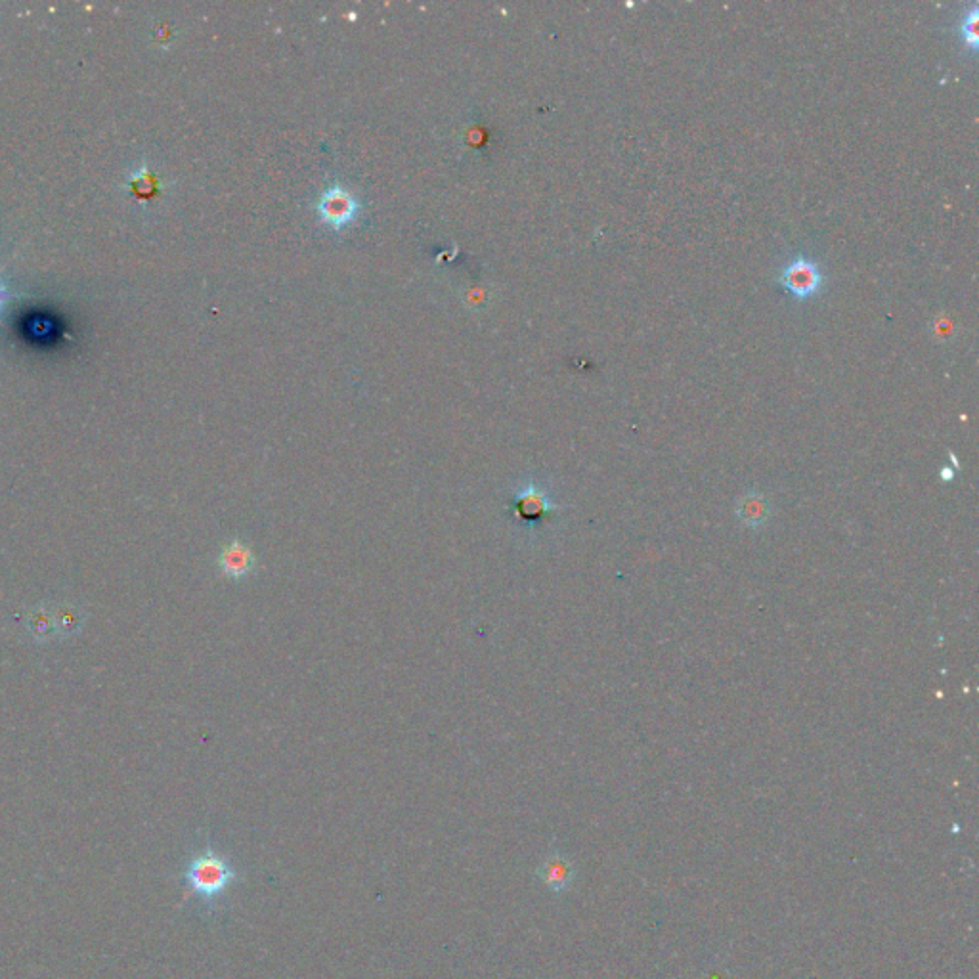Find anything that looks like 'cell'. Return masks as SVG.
<instances>
[{
  "instance_id": "cell-1",
  "label": "cell",
  "mask_w": 979,
  "mask_h": 979,
  "mask_svg": "<svg viewBox=\"0 0 979 979\" xmlns=\"http://www.w3.org/2000/svg\"><path fill=\"white\" fill-rule=\"evenodd\" d=\"M241 872L232 857L218 851L209 840L194 849L182 869V886L186 903L190 897H196L201 905V914L211 916L217 913L220 901L230 892L234 884L241 882Z\"/></svg>"
},
{
  "instance_id": "cell-2",
  "label": "cell",
  "mask_w": 979,
  "mask_h": 979,
  "mask_svg": "<svg viewBox=\"0 0 979 979\" xmlns=\"http://www.w3.org/2000/svg\"><path fill=\"white\" fill-rule=\"evenodd\" d=\"M557 503L544 480L536 475H523L513 480L503 492L501 515L524 540L538 536L555 517Z\"/></svg>"
},
{
  "instance_id": "cell-3",
  "label": "cell",
  "mask_w": 979,
  "mask_h": 979,
  "mask_svg": "<svg viewBox=\"0 0 979 979\" xmlns=\"http://www.w3.org/2000/svg\"><path fill=\"white\" fill-rule=\"evenodd\" d=\"M777 282L794 299L807 301L823 289V272H821V266L813 259L796 257L794 261H790L784 266Z\"/></svg>"
},
{
  "instance_id": "cell-4",
  "label": "cell",
  "mask_w": 979,
  "mask_h": 979,
  "mask_svg": "<svg viewBox=\"0 0 979 979\" xmlns=\"http://www.w3.org/2000/svg\"><path fill=\"white\" fill-rule=\"evenodd\" d=\"M259 559L255 547L241 540L240 536L220 547L217 555L218 572L232 582H245L255 576Z\"/></svg>"
},
{
  "instance_id": "cell-5",
  "label": "cell",
  "mask_w": 979,
  "mask_h": 979,
  "mask_svg": "<svg viewBox=\"0 0 979 979\" xmlns=\"http://www.w3.org/2000/svg\"><path fill=\"white\" fill-rule=\"evenodd\" d=\"M536 874L549 892L563 895L572 888L576 880V867L565 853H561L559 849H551L542 859Z\"/></svg>"
},
{
  "instance_id": "cell-6",
  "label": "cell",
  "mask_w": 979,
  "mask_h": 979,
  "mask_svg": "<svg viewBox=\"0 0 979 979\" xmlns=\"http://www.w3.org/2000/svg\"><path fill=\"white\" fill-rule=\"evenodd\" d=\"M320 213L333 226H343L356 213V201L352 199L347 190L343 188H333L320 201Z\"/></svg>"
},
{
  "instance_id": "cell-7",
  "label": "cell",
  "mask_w": 979,
  "mask_h": 979,
  "mask_svg": "<svg viewBox=\"0 0 979 979\" xmlns=\"http://www.w3.org/2000/svg\"><path fill=\"white\" fill-rule=\"evenodd\" d=\"M127 188L131 190L134 197H138V201H148V199L157 196L159 180L146 167H142L140 171H136L131 176V180L127 182Z\"/></svg>"
},
{
  "instance_id": "cell-8",
  "label": "cell",
  "mask_w": 979,
  "mask_h": 979,
  "mask_svg": "<svg viewBox=\"0 0 979 979\" xmlns=\"http://www.w3.org/2000/svg\"><path fill=\"white\" fill-rule=\"evenodd\" d=\"M27 628L33 639L44 641L52 631L56 630V616L48 609L37 607L29 616Z\"/></svg>"
},
{
  "instance_id": "cell-9",
  "label": "cell",
  "mask_w": 979,
  "mask_h": 979,
  "mask_svg": "<svg viewBox=\"0 0 979 979\" xmlns=\"http://www.w3.org/2000/svg\"><path fill=\"white\" fill-rule=\"evenodd\" d=\"M958 35H960V41L966 48H970L972 52L978 50V6L976 4L972 6V10L968 14H964L960 27H958Z\"/></svg>"
},
{
  "instance_id": "cell-10",
  "label": "cell",
  "mask_w": 979,
  "mask_h": 979,
  "mask_svg": "<svg viewBox=\"0 0 979 979\" xmlns=\"http://www.w3.org/2000/svg\"><path fill=\"white\" fill-rule=\"evenodd\" d=\"M18 297H22V295H18V293H12V291H10V289H8V287H6L4 283L0 282V310H2L4 306H6V303H8V301H12V299H18Z\"/></svg>"
}]
</instances>
